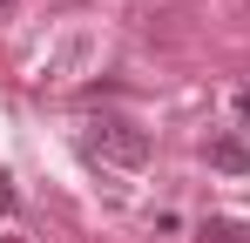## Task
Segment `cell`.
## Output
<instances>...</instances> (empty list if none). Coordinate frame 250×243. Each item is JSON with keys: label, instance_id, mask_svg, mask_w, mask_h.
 Instances as JSON below:
<instances>
[{"label": "cell", "instance_id": "1", "mask_svg": "<svg viewBox=\"0 0 250 243\" xmlns=\"http://www.w3.org/2000/svg\"><path fill=\"white\" fill-rule=\"evenodd\" d=\"M82 149H88L95 162H115V169H142V162H149V128H135V122L108 115V122H88Z\"/></svg>", "mask_w": 250, "mask_h": 243}, {"label": "cell", "instance_id": "2", "mask_svg": "<svg viewBox=\"0 0 250 243\" xmlns=\"http://www.w3.org/2000/svg\"><path fill=\"white\" fill-rule=\"evenodd\" d=\"M209 169L250 176V142H244V135H209Z\"/></svg>", "mask_w": 250, "mask_h": 243}, {"label": "cell", "instance_id": "3", "mask_svg": "<svg viewBox=\"0 0 250 243\" xmlns=\"http://www.w3.org/2000/svg\"><path fill=\"white\" fill-rule=\"evenodd\" d=\"M196 243H250V223H237V216H209L203 230H196Z\"/></svg>", "mask_w": 250, "mask_h": 243}, {"label": "cell", "instance_id": "4", "mask_svg": "<svg viewBox=\"0 0 250 243\" xmlns=\"http://www.w3.org/2000/svg\"><path fill=\"white\" fill-rule=\"evenodd\" d=\"M7 209H14V189H7V182H0V216H7Z\"/></svg>", "mask_w": 250, "mask_h": 243}, {"label": "cell", "instance_id": "5", "mask_svg": "<svg viewBox=\"0 0 250 243\" xmlns=\"http://www.w3.org/2000/svg\"><path fill=\"white\" fill-rule=\"evenodd\" d=\"M237 115H244V122H250V95H237Z\"/></svg>", "mask_w": 250, "mask_h": 243}, {"label": "cell", "instance_id": "6", "mask_svg": "<svg viewBox=\"0 0 250 243\" xmlns=\"http://www.w3.org/2000/svg\"><path fill=\"white\" fill-rule=\"evenodd\" d=\"M0 14H7V0H0Z\"/></svg>", "mask_w": 250, "mask_h": 243}, {"label": "cell", "instance_id": "7", "mask_svg": "<svg viewBox=\"0 0 250 243\" xmlns=\"http://www.w3.org/2000/svg\"><path fill=\"white\" fill-rule=\"evenodd\" d=\"M7 243H21V237H7Z\"/></svg>", "mask_w": 250, "mask_h": 243}]
</instances>
